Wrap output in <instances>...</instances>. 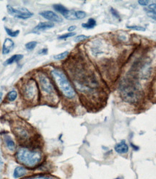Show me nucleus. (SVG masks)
<instances>
[{
	"mask_svg": "<svg viewBox=\"0 0 156 179\" xmlns=\"http://www.w3.org/2000/svg\"><path fill=\"white\" fill-rule=\"evenodd\" d=\"M15 158L20 165L25 167L28 170H33L42 163L43 155L39 149L22 146L16 152Z\"/></svg>",
	"mask_w": 156,
	"mask_h": 179,
	"instance_id": "1",
	"label": "nucleus"
},
{
	"mask_svg": "<svg viewBox=\"0 0 156 179\" xmlns=\"http://www.w3.org/2000/svg\"><path fill=\"white\" fill-rule=\"evenodd\" d=\"M119 89L120 96L125 103L136 106L141 102L143 94L135 80L124 79L120 84Z\"/></svg>",
	"mask_w": 156,
	"mask_h": 179,
	"instance_id": "2",
	"label": "nucleus"
},
{
	"mask_svg": "<svg viewBox=\"0 0 156 179\" xmlns=\"http://www.w3.org/2000/svg\"><path fill=\"white\" fill-rule=\"evenodd\" d=\"M41 98L49 104H56L59 102V96L53 83L46 74L40 73L38 75Z\"/></svg>",
	"mask_w": 156,
	"mask_h": 179,
	"instance_id": "3",
	"label": "nucleus"
},
{
	"mask_svg": "<svg viewBox=\"0 0 156 179\" xmlns=\"http://www.w3.org/2000/svg\"><path fill=\"white\" fill-rule=\"evenodd\" d=\"M51 74L64 97L69 100L75 99L76 96V91L65 73L61 70L54 68L51 70Z\"/></svg>",
	"mask_w": 156,
	"mask_h": 179,
	"instance_id": "4",
	"label": "nucleus"
},
{
	"mask_svg": "<svg viewBox=\"0 0 156 179\" xmlns=\"http://www.w3.org/2000/svg\"><path fill=\"white\" fill-rule=\"evenodd\" d=\"M21 94L23 99L30 104H37L40 101L39 84L34 79H29L22 86Z\"/></svg>",
	"mask_w": 156,
	"mask_h": 179,
	"instance_id": "5",
	"label": "nucleus"
},
{
	"mask_svg": "<svg viewBox=\"0 0 156 179\" xmlns=\"http://www.w3.org/2000/svg\"><path fill=\"white\" fill-rule=\"evenodd\" d=\"M13 132L22 143L29 142L33 136V128L23 120L16 122L15 125L13 126Z\"/></svg>",
	"mask_w": 156,
	"mask_h": 179,
	"instance_id": "6",
	"label": "nucleus"
},
{
	"mask_svg": "<svg viewBox=\"0 0 156 179\" xmlns=\"http://www.w3.org/2000/svg\"><path fill=\"white\" fill-rule=\"evenodd\" d=\"M7 9L8 13L16 18L26 20L30 18L33 15V13L29 11L27 8L23 7H14L11 5H7Z\"/></svg>",
	"mask_w": 156,
	"mask_h": 179,
	"instance_id": "7",
	"label": "nucleus"
},
{
	"mask_svg": "<svg viewBox=\"0 0 156 179\" xmlns=\"http://www.w3.org/2000/svg\"><path fill=\"white\" fill-rule=\"evenodd\" d=\"M39 15L42 16L43 18L48 20L51 22H54V23H61L62 22V18L59 15L54 12L51 10H44L39 13Z\"/></svg>",
	"mask_w": 156,
	"mask_h": 179,
	"instance_id": "8",
	"label": "nucleus"
},
{
	"mask_svg": "<svg viewBox=\"0 0 156 179\" xmlns=\"http://www.w3.org/2000/svg\"><path fill=\"white\" fill-rule=\"evenodd\" d=\"M54 9L61 14V15H63L65 18L69 20H75V12L72 13V12L69 11L62 5H59H59H54Z\"/></svg>",
	"mask_w": 156,
	"mask_h": 179,
	"instance_id": "9",
	"label": "nucleus"
},
{
	"mask_svg": "<svg viewBox=\"0 0 156 179\" xmlns=\"http://www.w3.org/2000/svg\"><path fill=\"white\" fill-rule=\"evenodd\" d=\"M29 170L28 168H26L23 165L17 166L15 168L13 172V177L15 179H20V178H23L25 177L29 176L28 175Z\"/></svg>",
	"mask_w": 156,
	"mask_h": 179,
	"instance_id": "10",
	"label": "nucleus"
},
{
	"mask_svg": "<svg viewBox=\"0 0 156 179\" xmlns=\"http://www.w3.org/2000/svg\"><path fill=\"white\" fill-rule=\"evenodd\" d=\"M114 150L117 153L119 154H127L129 151V146L126 142L125 140H122L121 142L117 143L114 146Z\"/></svg>",
	"mask_w": 156,
	"mask_h": 179,
	"instance_id": "11",
	"label": "nucleus"
},
{
	"mask_svg": "<svg viewBox=\"0 0 156 179\" xmlns=\"http://www.w3.org/2000/svg\"><path fill=\"white\" fill-rule=\"evenodd\" d=\"M54 26V24L51 23V22H41L34 28L33 32H34V33H39V32L51 29Z\"/></svg>",
	"mask_w": 156,
	"mask_h": 179,
	"instance_id": "12",
	"label": "nucleus"
},
{
	"mask_svg": "<svg viewBox=\"0 0 156 179\" xmlns=\"http://www.w3.org/2000/svg\"><path fill=\"white\" fill-rule=\"evenodd\" d=\"M22 179H60L58 177L50 173H38L30 175Z\"/></svg>",
	"mask_w": 156,
	"mask_h": 179,
	"instance_id": "13",
	"label": "nucleus"
},
{
	"mask_svg": "<svg viewBox=\"0 0 156 179\" xmlns=\"http://www.w3.org/2000/svg\"><path fill=\"white\" fill-rule=\"evenodd\" d=\"M15 47V43L11 39H6L4 41L2 46V54L7 55Z\"/></svg>",
	"mask_w": 156,
	"mask_h": 179,
	"instance_id": "14",
	"label": "nucleus"
},
{
	"mask_svg": "<svg viewBox=\"0 0 156 179\" xmlns=\"http://www.w3.org/2000/svg\"><path fill=\"white\" fill-rule=\"evenodd\" d=\"M4 142L6 146H7V150L10 152H15L16 150V144L11 136L9 135H5L4 136Z\"/></svg>",
	"mask_w": 156,
	"mask_h": 179,
	"instance_id": "15",
	"label": "nucleus"
},
{
	"mask_svg": "<svg viewBox=\"0 0 156 179\" xmlns=\"http://www.w3.org/2000/svg\"><path fill=\"white\" fill-rule=\"evenodd\" d=\"M145 11L150 17L156 20V3L153 2L147 5L145 8Z\"/></svg>",
	"mask_w": 156,
	"mask_h": 179,
	"instance_id": "16",
	"label": "nucleus"
},
{
	"mask_svg": "<svg viewBox=\"0 0 156 179\" xmlns=\"http://www.w3.org/2000/svg\"><path fill=\"white\" fill-rule=\"evenodd\" d=\"M23 55H15L13 56H12L11 57H9V59H7L5 62V65H11V64L14 63V62H19L20 60L23 59Z\"/></svg>",
	"mask_w": 156,
	"mask_h": 179,
	"instance_id": "17",
	"label": "nucleus"
},
{
	"mask_svg": "<svg viewBox=\"0 0 156 179\" xmlns=\"http://www.w3.org/2000/svg\"><path fill=\"white\" fill-rule=\"evenodd\" d=\"M95 25H96V21H95L93 18H90L88 21H87V23L82 24V26H83L84 29H93Z\"/></svg>",
	"mask_w": 156,
	"mask_h": 179,
	"instance_id": "18",
	"label": "nucleus"
},
{
	"mask_svg": "<svg viewBox=\"0 0 156 179\" xmlns=\"http://www.w3.org/2000/svg\"><path fill=\"white\" fill-rule=\"evenodd\" d=\"M17 91H15V90H13V91H9L7 96V99L9 100V102H14L15 100H16V99H17Z\"/></svg>",
	"mask_w": 156,
	"mask_h": 179,
	"instance_id": "19",
	"label": "nucleus"
},
{
	"mask_svg": "<svg viewBox=\"0 0 156 179\" xmlns=\"http://www.w3.org/2000/svg\"><path fill=\"white\" fill-rule=\"evenodd\" d=\"M86 16H87V14H86L85 12L82 11V10L75 11V19H77V20L84 19L86 17Z\"/></svg>",
	"mask_w": 156,
	"mask_h": 179,
	"instance_id": "20",
	"label": "nucleus"
},
{
	"mask_svg": "<svg viewBox=\"0 0 156 179\" xmlns=\"http://www.w3.org/2000/svg\"><path fill=\"white\" fill-rule=\"evenodd\" d=\"M69 52L68 51H65L62 52V53H60L59 55H55L54 58V60H65V58H67L68 57V55H69Z\"/></svg>",
	"mask_w": 156,
	"mask_h": 179,
	"instance_id": "21",
	"label": "nucleus"
},
{
	"mask_svg": "<svg viewBox=\"0 0 156 179\" xmlns=\"http://www.w3.org/2000/svg\"><path fill=\"white\" fill-rule=\"evenodd\" d=\"M5 31L7 33L8 35L10 36L11 37H17V36H18V34L20 33V31H19V30H17V31H12L11 29H8V28H7V27H5Z\"/></svg>",
	"mask_w": 156,
	"mask_h": 179,
	"instance_id": "22",
	"label": "nucleus"
},
{
	"mask_svg": "<svg viewBox=\"0 0 156 179\" xmlns=\"http://www.w3.org/2000/svg\"><path fill=\"white\" fill-rule=\"evenodd\" d=\"M37 46V42L35 41H30L28 43H27L25 44V48L28 50H33L35 48V47Z\"/></svg>",
	"mask_w": 156,
	"mask_h": 179,
	"instance_id": "23",
	"label": "nucleus"
},
{
	"mask_svg": "<svg viewBox=\"0 0 156 179\" xmlns=\"http://www.w3.org/2000/svg\"><path fill=\"white\" fill-rule=\"evenodd\" d=\"M127 27L128 29H132V30H135V31H145V29L144 27H142V26L139 25H127Z\"/></svg>",
	"mask_w": 156,
	"mask_h": 179,
	"instance_id": "24",
	"label": "nucleus"
},
{
	"mask_svg": "<svg viewBox=\"0 0 156 179\" xmlns=\"http://www.w3.org/2000/svg\"><path fill=\"white\" fill-rule=\"evenodd\" d=\"M75 33H65V34H62V35L59 36V39H67V38H69V37H72L74 36H75Z\"/></svg>",
	"mask_w": 156,
	"mask_h": 179,
	"instance_id": "25",
	"label": "nucleus"
},
{
	"mask_svg": "<svg viewBox=\"0 0 156 179\" xmlns=\"http://www.w3.org/2000/svg\"><path fill=\"white\" fill-rule=\"evenodd\" d=\"M89 39V37H87V36H85V35H79L77 36V37H75V41L76 42H80V41H85V40Z\"/></svg>",
	"mask_w": 156,
	"mask_h": 179,
	"instance_id": "26",
	"label": "nucleus"
},
{
	"mask_svg": "<svg viewBox=\"0 0 156 179\" xmlns=\"http://www.w3.org/2000/svg\"><path fill=\"white\" fill-rule=\"evenodd\" d=\"M138 3L141 6H143V7H147L149 5L150 1H147V0L146 1L145 0H139V1H138Z\"/></svg>",
	"mask_w": 156,
	"mask_h": 179,
	"instance_id": "27",
	"label": "nucleus"
},
{
	"mask_svg": "<svg viewBox=\"0 0 156 179\" xmlns=\"http://www.w3.org/2000/svg\"><path fill=\"white\" fill-rule=\"evenodd\" d=\"M111 13L113 14V15L115 16V18H119L120 19V16H119V13H117V10H113V8H111Z\"/></svg>",
	"mask_w": 156,
	"mask_h": 179,
	"instance_id": "28",
	"label": "nucleus"
},
{
	"mask_svg": "<svg viewBox=\"0 0 156 179\" xmlns=\"http://www.w3.org/2000/svg\"><path fill=\"white\" fill-rule=\"evenodd\" d=\"M77 29V27H76L75 25H72L70 27H69V29H68V31H69L70 33H72V31H75V30Z\"/></svg>",
	"mask_w": 156,
	"mask_h": 179,
	"instance_id": "29",
	"label": "nucleus"
},
{
	"mask_svg": "<svg viewBox=\"0 0 156 179\" xmlns=\"http://www.w3.org/2000/svg\"><path fill=\"white\" fill-rule=\"evenodd\" d=\"M48 53V49H43L39 52L40 55H46Z\"/></svg>",
	"mask_w": 156,
	"mask_h": 179,
	"instance_id": "30",
	"label": "nucleus"
},
{
	"mask_svg": "<svg viewBox=\"0 0 156 179\" xmlns=\"http://www.w3.org/2000/svg\"><path fill=\"white\" fill-rule=\"evenodd\" d=\"M2 96H3V94L2 92H0V102H1L2 99Z\"/></svg>",
	"mask_w": 156,
	"mask_h": 179,
	"instance_id": "31",
	"label": "nucleus"
},
{
	"mask_svg": "<svg viewBox=\"0 0 156 179\" xmlns=\"http://www.w3.org/2000/svg\"><path fill=\"white\" fill-rule=\"evenodd\" d=\"M155 89H156V83H155Z\"/></svg>",
	"mask_w": 156,
	"mask_h": 179,
	"instance_id": "32",
	"label": "nucleus"
}]
</instances>
